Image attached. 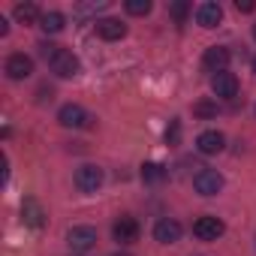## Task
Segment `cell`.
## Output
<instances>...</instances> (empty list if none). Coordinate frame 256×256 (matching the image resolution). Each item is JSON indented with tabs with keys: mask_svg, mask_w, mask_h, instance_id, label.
I'll return each instance as SVG.
<instances>
[{
	"mask_svg": "<svg viewBox=\"0 0 256 256\" xmlns=\"http://www.w3.org/2000/svg\"><path fill=\"white\" fill-rule=\"evenodd\" d=\"M76 187H78L82 193H96V190L102 187V169L94 166V163L78 166V169H76Z\"/></svg>",
	"mask_w": 256,
	"mask_h": 256,
	"instance_id": "1",
	"label": "cell"
},
{
	"mask_svg": "<svg viewBox=\"0 0 256 256\" xmlns=\"http://www.w3.org/2000/svg\"><path fill=\"white\" fill-rule=\"evenodd\" d=\"M48 66H52V72L60 76V78H72V76H78V58H76L72 52H66V48H58L54 58L48 60Z\"/></svg>",
	"mask_w": 256,
	"mask_h": 256,
	"instance_id": "2",
	"label": "cell"
},
{
	"mask_svg": "<svg viewBox=\"0 0 256 256\" xmlns=\"http://www.w3.org/2000/svg\"><path fill=\"white\" fill-rule=\"evenodd\" d=\"M193 187H196L199 196H217L223 190V175L217 169H202V172H196Z\"/></svg>",
	"mask_w": 256,
	"mask_h": 256,
	"instance_id": "3",
	"label": "cell"
},
{
	"mask_svg": "<svg viewBox=\"0 0 256 256\" xmlns=\"http://www.w3.org/2000/svg\"><path fill=\"white\" fill-rule=\"evenodd\" d=\"M223 232H226L223 220H220V217H211V214H205V217H199V220L193 223V235H196L199 241H217Z\"/></svg>",
	"mask_w": 256,
	"mask_h": 256,
	"instance_id": "4",
	"label": "cell"
},
{
	"mask_svg": "<svg viewBox=\"0 0 256 256\" xmlns=\"http://www.w3.org/2000/svg\"><path fill=\"white\" fill-rule=\"evenodd\" d=\"M66 241H70V247L76 253H84V250H90L96 244V229L94 226H72L66 232Z\"/></svg>",
	"mask_w": 256,
	"mask_h": 256,
	"instance_id": "5",
	"label": "cell"
},
{
	"mask_svg": "<svg viewBox=\"0 0 256 256\" xmlns=\"http://www.w3.org/2000/svg\"><path fill=\"white\" fill-rule=\"evenodd\" d=\"M211 90H214V96H220V100H232L235 94H238V78H235V72H217L214 78H211Z\"/></svg>",
	"mask_w": 256,
	"mask_h": 256,
	"instance_id": "6",
	"label": "cell"
},
{
	"mask_svg": "<svg viewBox=\"0 0 256 256\" xmlns=\"http://www.w3.org/2000/svg\"><path fill=\"white\" fill-rule=\"evenodd\" d=\"M112 235H114L118 244H133V241H139V223L133 217H120L112 226Z\"/></svg>",
	"mask_w": 256,
	"mask_h": 256,
	"instance_id": "7",
	"label": "cell"
},
{
	"mask_svg": "<svg viewBox=\"0 0 256 256\" xmlns=\"http://www.w3.org/2000/svg\"><path fill=\"white\" fill-rule=\"evenodd\" d=\"M58 120L64 124V126H88V112L82 108V106H76V102H66V106H60V112H58Z\"/></svg>",
	"mask_w": 256,
	"mask_h": 256,
	"instance_id": "8",
	"label": "cell"
},
{
	"mask_svg": "<svg viewBox=\"0 0 256 256\" xmlns=\"http://www.w3.org/2000/svg\"><path fill=\"white\" fill-rule=\"evenodd\" d=\"M223 145H226V139H223L220 130H205V133H199V139H196V148H199V154H205V157L220 154Z\"/></svg>",
	"mask_w": 256,
	"mask_h": 256,
	"instance_id": "9",
	"label": "cell"
},
{
	"mask_svg": "<svg viewBox=\"0 0 256 256\" xmlns=\"http://www.w3.org/2000/svg\"><path fill=\"white\" fill-rule=\"evenodd\" d=\"M154 238H157L160 244H175V241H181V223L172 220V217L157 220V226H154Z\"/></svg>",
	"mask_w": 256,
	"mask_h": 256,
	"instance_id": "10",
	"label": "cell"
},
{
	"mask_svg": "<svg viewBox=\"0 0 256 256\" xmlns=\"http://www.w3.org/2000/svg\"><path fill=\"white\" fill-rule=\"evenodd\" d=\"M229 48H223V46H211L208 52H205V58H202V64H205V70H211L214 76L217 72H223L226 66H229Z\"/></svg>",
	"mask_w": 256,
	"mask_h": 256,
	"instance_id": "11",
	"label": "cell"
},
{
	"mask_svg": "<svg viewBox=\"0 0 256 256\" xmlns=\"http://www.w3.org/2000/svg\"><path fill=\"white\" fill-rule=\"evenodd\" d=\"M34 72V60L28 58V54H12L10 60H6V76L12 78V82H22V78H28Z\"/></svg>",
	"mask_w": 256,
	"mask_h": 256,
	"instance_id": "12",
	"label": "cell"
},
{
	"mask_svg": "<svg viewBox=\"0 0 256 256\" xmlns=\"http://www.w3.org/2000/svg\"><path fill=\"white\" fill-rule=\"evenodd\" d=\"M196 22L202 24V28H217L220 22H223V10H220V4H199L196 6Z\"/></svg>",
	"mask_w": 256,
	"mask_h": 256,
	"instance_id": "13",
	"label": "cell"
},
{
	"mask_svg": "<svg viewBox=\"0 0 256 256\" xmlns=\"http://www.w3.org/2000/svg\"><path fill=\"white\" fill-rule=\"evenodd\" d=\"M96 34H100L102 40L114 42V40H124V36H126V24L118 22V18H100V22H96Z\"/></svg>",
	"mask_w": 256,
	"mask_h": 256,
	"instance_id": "14",
	"label": "cell"
},
{
	"mask_svg": "<svg viewBox=\"0 0 256 256\" xmlns=\"http://www.w3.org/2000/svg\"><path fill=\"white\" fill-rule=\"evenodd\" d=\"M22 220H24L28 226H34V229H42V226H46V211H42V205H40L36 199H24V205H22Z\"/></svg>",
	"mask_w": 256,
	"mask_h": 256,
	"instance_id": "15",
	"label": "cell"
},
{
	"mask_svg": "<svg viewBox=\"0 0 256 256\" xmlns=\"http://www.w3.org/2000/svg\"><path fill=\"white\" fill-rule=\"evenodd\" d=\"M42 16H40V10L34 6V4H18L16 6V22L18 24H36Z\"/></svg>",
	"mask_w": 256,
	"mask_h": 256,
	"instance_id": "16",
	"label": "cell"
},
{
	"mask_svg": "<svg viewBox=\"0 0 256 256\" xmlns=\"http://www.w3.org/2000/svg\"><path fill=\"white\" fill-rule=\"evenodd\" d=\"M64 24H66V18H64L60 12H46V16L40 18V28H42L46 34H60Z\"/></svg>",
	"mask_w": 256,
	"mask_h": 256,
	"instance_id": "17",
	"label": "cell"
},
{
	"mask_svg": "<svg viewBox=\"0 0 256 256\" xmlns=\"http://www.w3.org/2000/svg\"><path fill=\"white\" fill-rule=\"evenodd\" d=\"M142 178H145L148 184H160V181L166 178V169H163L160 163H145V166H142Z\"/></svg>",
	"mask_w": 256,
	"mask_h": 256,
	"instance_id": "18",
	"label": "cell"
},
{
	"mask_svg": "<svg viewBox=\"0 0 256 256\" xmlns=\"http://www.w3.org/2000/svg\"><path fill=\"white\" fill-rule=\"evenodd\" d=\"M193 114L202 118V120H208V118L217 114V102H211V100H199V102L193 106Z\"/></svg>",
	"mask_w": 256,
	"mask_h": 256,
	"instance_id": "19",
	"label": "cell"
},
{
	"mask_svg": "<svg viewBox=\"0 0 256 256\" xmlns=\"http://www.w3.org/2000/svg\"><path fill=\"white\" fill-rule=\"evenodd\" d=\"M126 12L130 16H148L151 12V0H126Z\"/></svg>",
	"mask_w": 256,
	"mask_h": 256,
	"instance_id": "20",
	"label": "cell"
},
{
	"mask_svg": "<svg viewBox=\"0 0 256 256\" xmlns=\"http://www.w3.org/2000/svg\"><path fill=\"white\" fill-rule=\"evenodd\" d=\"M169 12L175 16V22H178V24H184V18H187V12H190V4H172V6H169Z\"/></svg>",
	"mask_w": 256,
	"mask_h": 256,
	"instance_id": "21",
	"label": "cell"
},
{
	"mask_svg": "<svg viewBox=\"0 0 256 256\" xmlns=\"http://www.w3.org/2000/svg\"><path fill=\"white\" fill-rule=\"evenodd\" d=\"M178 136H181V124L175 120V124H172V130H166V142H169V145H175V142H178Z\"/></svg>",
	"mask_w": 256,
	"mask_h": 256,
	"instance_id": "22",
	"label": "cell"
},
{
	"mask_svg": "<svg viewBox=\"0 0 256 256\" xmlns=\"http://www.w3.org/2000/svg\"><path fill=\"white\" fill-rule=\"evenodd\" d=\"M235 10H238V12H253L256 4H253V0H235Z\"/></svg>",
	"mask_w": 256,
	"mask_h": 256,
	"instance_id": "23",
	"label": "cell"
},
{
	"mask_svg": "<svg viewBox=\"0 0 256 256\" xmlns=\"http://www.w3.org/2000/svg\"><path fill=\"white\" fill-rule=\"evenodd\" d=\"M114 256H130V253H114Z\"/></svg>",
	"mask_w": 256,
	"mask_h": 256,
	"instance_id": "24",
	"label": "cell"
},
{
	"mask_svg": "<svg viewBox=\"0 0 256 256\" xmlns=\"http://www.w3.org/2000/svg\"><path fill=\"white\" fill-rule=\"evenodd\" d=\"M253 72H256V58H253Z\"/></svg>",
	"mask_w": 256,
	"mask_h": 256,
	"instance_id": "25",
	"label": "cell"
},
{
	"mask_svg": "<svg viewBox=\"0 0 256 256\" xmlns=\"http://www.w3.org/2000/svg\"><path fill=\"white\" fill-rule=\"evenodd\" d=\"M253 40H256V24H253Z\"/></svg>",
	"mask_w": 256,
	"mask_h": 256,
	"instance_id": "26",
	"label": "cell"
}]
</instances>
